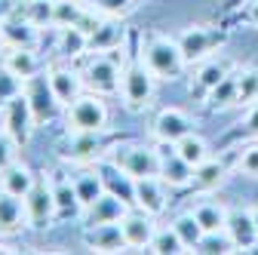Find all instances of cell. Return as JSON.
I'll return each instance as SVG.
<instances>
[{
    "instance_id": "3957f363",
    "label": "cell",
    "mask_w": 258,
    "mask_h": 255,
    "mask_svg": "<svg viewBox=\"0 0 258 255\" xmlns=\"http://www.w3.org/2000/svg\"><path fill=\"white\" fill-rule=\"evenodd\" d=\"M117 52H123V49H117ZM117 52H92L83 61L80 77L86 83V92H95V95H117L120 92L123 55L117 58Z\"/></svg>"
},
{
    "instance_id": "60d3db41",
    "label": "cell",
    "mask_w": 258,
    "mask_h": 255,
    "mask_svg": "<svg viewBox=\"0 0 258 255\" xmlns=\"http://www.w3.org/2000/svg\"><path fill=\"white\" fill-rule=\"evenodd\" d=\"M19 148H22V145H19L7 130H0V172L19 160Z\"/></svg>"
},
{
    "instance_id": "7402d4cb",
    "label": "cell",
    "mask_w": 258,
    "mask_h": 255,
    "mask_svg": "<svg viewBox=\"0 0 258 255\" xmlns=\"http://www.w3.org/2000/svg\"><path fill=\"white\" fill-rule=\"evenodd\" d=\"M126 43V28L120 19L105 16L102 25L89 34V52H117Z\"/></svg>"
},
{
    "instance_id": "d4e9b609",
    "label": "cell",
    "mask_w": 258,
    "mask_h": 255,
    "mask_svg": "<svg viewBox=\"0 0 258 255\" xmlns=\"http://www.w3.org/2000/svg\"><path fill=\"white\" fill-rule=\"evenodd\" d=\"M37 181V172L25 166L22 160H16L13 166H7L4 172H0V190H7V194H16V197H25L31 187H34Z\"/></svg>"
},
{
    "instance_id": "7bdbcfd3",
    "label": "cell",
    "mask_w": 258,
    "mask_h": 255,
    "mask_svg": "<svg viewBox=\"0 0 258 255\" xmlns=\"http://www.w3.org/2000/svg\"><path fill=\"white\" fill-rule=\"evenodd\" d=\"M246 111H249V114H246V120H243L240 126H243L246 136H255V139H258V102H255L252 108H246Z\"/></svg>"
},
{
    "instance_id": "4316f807",
    "label": "cell",
    "mask_w": 258,
    "mask_h": 255,
    "mask_svg": "<svg viewBox=\"0 0 258 255\" xmlns=\"http://www.w3.org/2000/svg\"><path fill=\"white\" fill-rule=\"evenodd\" d=\"M89 52V34L83 28L71 25V28H58V55L64 61H74V58H83Z\"/></svg>"
},
{
    "instance_id": "e575fe53",
    "label": "cell",
    "mask_w": 258,
    "mask_h": 255,
    "mask_svg": "<svg viewBox=\"0 0 258 255\" xmlns=\"http://www.w3.org/2000/svg\"><path fill=\"white\" fill-rule=\"evenodd\" d=\"M175 148H178V154L184 157L190 166H200L203 160H209V145H206V139L197 136V133H187L184 139H178Z\"/></svg>"
},
{
    "instance_id": "4dcf8cb0",
    "label": "cell",
    "mask_w": 258,
    "mask_h": 255,
    "mask_svg": "<svg viewBox=\"0 0 258 255\" xmlns=\"http://www.w3.org/2000/svg\"><path fill=\"white\" fill-rule=\"evenodd\" d=\"M74 187H77V200H80V206H89L95 197L105 194V184H102L99 169H83V172H77V175H74Z\"/></svg>"
},
{
    "instance_id": "1f68e13d",
    "label": "cell",
    "mask_w": 258,
    "mask_h": 255,
    "mask_svg": "<svg viewBox=\"0 0 258 255\" xmlns=\"http://www.w3.org/2000/svg\"><path fill=\"white\" fill-rule=\"evenodd\" d=\"M190 212L197 215V221L203 225V231H221L224 221H228V206H221L215 200H200Z\"/></svg>"
},
{
    "instance_id": "8fae6325",
    "label": "cell",
    "mask_w": 258,
    "mask_h": 255,
    "mask_svg": "<svg viewBox=\"0 0 258 255\" xmlns=\"http://www.w3.org/2000/svg\"><path fill=\"white\" fill-rule=\"evenodd\" d=\"M231 71H234V61L228 55H209V58L197 61V71H194V80H190V92L197 99H206L209 89H215Z\"/></svg>"
},
{
    "instance_id": "ab89813d",
    "label": "cell",
    "mask_w": 258,
    "mask_h": 255,
    "mask_svg": "<svg viewBox=\"0 0 258 255\" xmlns=\"http://www.w3.org/2000/svg\"><path fill=\"white\" fill-rule=\"evenodd\" d=\"M237 169L249 178H258V145H246L237 151Z\"/></svg>"
},
{
    "instance_id": "ba28073f",
    "label": "cell",
    "mask_w": 258,
    "mask_h": 255,
    "mask_svg": "<svg viewBox=\"0 0 258 255\" xmlns=\"http://www.w3.org/2000/svg\"><path fill=\"white\" fill-rule=\"evenodd\" d=\"M108 154L111 142L105 139V133H71V142L58 148V157L71 163H95Z\"/></svg>"
},
{
    "instance_id": "cb8c5ba5",
    "label": "cell",
    "mask_w": 258,
    "mask_h": 255,
    "mask_svg": "<svg viewBox=\"0 0 258 255\" xmlns=\"http://www.w3.org/2000/svg\"><path fill=\"white\" fill-rule=\"evenodd\" d=\"M25 225H28L25 197H16V194L0 190V234H19Z\"/></svg>"
},
{
    "instance_id": "836d02e7",
    "label": "cell",
    "mask_w": 258,
    "mask_h": 255,
    "mask_svg": "<svg viewBox=\"0 0 258 255\" xmlns=\"http://www.w3.org/2000/svg\"><path fill=\"white\" fill-rule=\"evenodd\" d=\"M172 228H175V234L181 237V243H184V249H187V252L197 249L200 237L206 234V231H203V225L197 221V215H194V212H181V215L172 221Z\"/></svg>"
},
{
    "instance_id": "484cf974",
    "label": "cell",
    "mask_w": 258,
    "mask_h": 255,
    "mask_svg": "<svg viewBox=\"0 0 258 255\" xmlns=\"http://www.w3.org/2000/svg\"><path fill=\"white\" fill-rule=\"evenodd\" d=\"M4 65H7L19 80H28V77L46 71V65H43V58L37 55V49H7Z\"/></svg>"
},
{
    "instance_id": "6da1fadb",
    "label": "cell",
    "mask_w": 258,
    "mask_h": 255,
    "mask_svg": "<svg viewBox=\"0 0 258 255\" xmlns=\"http://www.w3.org/2000/svg\"><path fill=\"white\" fill-rule=\"evenodd\" d=\"M154 83L157 77L151 74V68L145 65L142 49H129L123 71H120V99L129 111H145L154 99Z\"/></svg>"
},
{
    "instance_id": "8992f818",
    "label": "cell",
    "mask_w": 258,
    "mask_h": 255,
    "mask_svg": "<svg viewBox=\"0 0 258 255\" xmlns=\"http://www.w3.org/2000/svg\"><path fill=\"white\" fill-rule=\"evenodd\" d=\"M111 160L126 169L133 178H145V175H160V154L154 145H139V142H129V145H114L111 148Z\"/></svg>"
},
{
    "instance_id": "ac0fdd59",
    "label": "cell",
    "mask_w": 258,
    "mask_h": 255,
    "mask_svg": "<svg viewBox=\"0 0 258 255\" xmlns=\"http://www.w3.org/2000/svg\"><path fill=\"white\" fill-rule=\"evenodd\" d=\"M224 231H228L234 249H240V252H249V249H255V243H258V228H255L252 209H228Z\"/></svg>"
},
{
    "instance_id": "d6a6232c",
    "label": "cell",
    "mask_w": 258,
    "mask_h": 255,
    "mask_svg": "<svg viewBox=\"0 0 258 255\" xmlns=\"http://www.w3.org/2000/svg\"><path fill=\"white\" fill-rule=\"evenodd\" d=\"M258 102V65L237 71V108H252Z\"/></svg>"
},
{
    "instance_id": "e0dca14e",
    "label": "cell",
    "mask_w": 258,
    "mask_h": 255,
    "mask_svg": "<svg viewBox=\"0 0 258 255\" xmlns=\"http://www.w3.org/2000/svg\"><path fill=\"white\" fill-rule=\"evenodd\" d=\"M83 246L89 252H123L129 249L120 231V221H105V225H86L83 228Z\"/></svg>"
},
{
    "instance_id": "8d00e7d4",
    "label": "cell",
    "mask_w": 258,
    "mask_h": 255,
    "mask_svg": "<svg viewBox=\"0 0 258 255\" xmlns=\"http://www.w3.org/2000/svg\"><path fill=\"white\" fill-rule=\"evenodd\" d=\"M148 252H157V255H178V252H187V249H184L181 237L175 234V228H163V231L157 228V234H154Z\"/></svg>"
},
{
    "instance_id": "9a60e30c",
    "label": "cell",
    "mask_w": 258,
    "mask_h": 255,
    "mask_svg": "<svg viewBox=\"0 0 258 255\" xmlns=\"http://www.w3.org/2000/svg\"><path fill=\"white\" fill-rule=\"evenodd\" d=\"M231 166H237V157H218V160H203L200 166H194V178L190 187L197 194H209V190H218L231 175Z\"/></svg>"
},
{
    "instance_id": "7dc6e473",
    "label": "cell",
    "mask_w": 258,
    "mask_h": 255,
    "mask_svg": "<svg viewBox=\"0 0 258 255\" xmlns=\"http://www.w3.org/2000/svg\"><path fill=\"white\" fill-rule=\"evenodd\" d=\"M243 4H249V0H231L228 7H243Z\"/></svg>"
},
{
    "instance_id": "f1b7e54d",
    "label": "cell",
    "mask_w": 258,
    "mask_h": 255,
    "mask_svg": "<svg viewBox=\"0 0 258 255\" xmlns=\"http://www.w3.org/2000/svg\"><path fill=\"white\" fill-rule=\"evenodd\" d=\"M203 102H206V108L212 114L228 111V108H237V71H231L215 89H209V95H206Z\"/></svg>"
},
{
    "instance_id": "74e56055",
    "label": "cell",
    "mask_w": 258,
    "mask_h": 255,
    "mask_svg": "<svg viewBox=\"0 0 258 255\" xmlns=\"http://www.w3.org/2000/svg\"><path fill=\"white\" fill-rule=\"evenodd\" d=\"M37 28H55L52 25V0H25V10H22Z\"/></svg>"
},
{
    "instance_id": "52a82bcc",
    "label": "cell",
    "mask_w": 258,
    "mask_h": 255,
    "mask_svg": "<svg viewBox=\"0 0 258 255\" xmlns=\"http://www.w3.org/2000/svg\"><path fill=\"white\" fill-rule=\"evenodd\" d=\"M25 212H28V225L31 228H49L52 221L58 218L55 197H52V187H49V175L46 172H37L34 187L25 194Z\"/></svg>"
},
{
    "instance_id": "30bf717a",
    "label": "cell",
    "mask_w": 258,
    "mask_h": 255,
    "mask_svg": "<svg viewBox=\"0 0 258 255\" xmlns=\"http://www.w3.org/2000/svg\"><path fill=\"white\" fill-rule=\"evenodd\" d=\"M34 126H37V117H34V111H31L28 95L19 92L16 99L4 108V130H7L19 145H28L31 136H34Z\"/></svg>"
},
{
    "instance_id": "d590c367",
    "label": "cell",
    "mask_w": 258,
    "mask_h": 255,
    "mask_svg": "<svg viewBox=\"0 0 258 255\" xmlns=\"http://www.w3.org/2000/svg\"><path fill=\"white\" fill-rule=\"evenodd\" d=\"M194 252H200V255H228V252H234V243H231V237H228L224 228L221 231H206Z\"/></svg>"
},
{
    "instance_id": "603a6c76",
    "label": "cell",
    "mask_w": 258,
    "mask_h": 255,
    "mask_svg": "<svg viewBox=\"0 0 258 255\" xmlns=\"http://www.w3.org/2000/svg\"><path fill=\"white\" fill-rule=\"evenodd\" d=\"M133 206H126L120 197L114 194H105L102 197H95L89 206H83V225H105V221H120Z\"/></svg>"
},
{
    "instance_id": "d6986e66",
    "label": "cell",
    "mask_w": 258,
    "mask_h": 255,
    "mask_svg": "<svg viewBox=\"0 0 258 255\" xmlns=\"http://www.w3.org/2000/svg\"><path fill=\"white\" fill-rule=\"evenodd\" d=\"M4 37H7V49H37L40 46V28L25 13H13L4 22Z\"/></svg>"
},
{
    "instance_id": "7c38bea8",
    "label": "cell",
    "mask_w": 258,
    "mask_h": 255,
    "mask_svg": "<svg viewBox=\"0 0 258 255\" xmlns=\"http://www.w3.org/2000/svg\"><path fill=\"white\" fill-rule=\"evenodd\" d=\"M120 231H123V240H126L129 249H148L151 240H154V234H157V221L145 209L133 206L120 218Z\"/></svg>"
},
{
    "instance_id": "ee69618b",
    "label": "cell",
    "mask_w": 258,
    "mask_h": 255,
    "mask_svg": "<svg viewBox=\"0 0 258 255\" xmlns=\"http://www.w3.org/2000/svg\"><path fill=\"white\" fill-rule=\"evenodd\" d=\"M246 22L252 28H258V0H249V7H246Z\"/></svg>"
},
{
    "instance_id": "277c9868",
    "label": "cell",
    "mask_w": 258,
    "mask_h": 255,
    "mask_svg": "<svg viewBox=\"0 0 258 255\" xmlns=\"http://www.w3.org/2000/svg\"><path fill=\"white\" fill-rule=\"evenodd\" d=\"M64 120H68V130L71 133H108V105H105V95H95V92H83L77 102H71L64 108Z\"/></svg>"
},
{
    "instance_id": "c3c4849f",
    "label": "cell",
    "mask_w": 258,
    "mask_h": 255,
    "mask_svg": "<svg viewBox=\"0 0 258 255\" xmlns=\"http://www.w3.org/2000/svg\"><path fill=\"white\" fill-rule=\"evenodd\" d=\"M252 215H255V228H258V203L252 206Z\"/></svg>"
},
{
    "instance_id": "5bb4252c",
    "label": "cell",
    "mask_w": 258,
    "mask_h": 255,
    "mask_svg": "<svg viewBox=\"0 0 258 255\" xmlns=\"http://www.w3.org/2000/svg\"><path fill=\"white\" fill-rule=\"evenodd\" d=\"M95 169L102 175V184L108 194L120 197L126 206H136V178L129 175L126 169H120L111 157H102V160H95Z\"/></svg>"
},
{
    "instance_id": "2e32d148",
    "label": "cell",
    "mask_w": 258,
    "mask_h": 255,
    "mask_svg": "<svg viewBox=\"0 0 258 255\" xmlns=\"http://www.w3.org/2000/svg\"><path fill=\"white\" fill-rule=\"evenodd\" d=\"M166 181L160 175H145V178H136V206L145 209L148 215H163L166 206H169V194H166Z\"/></svg>"
},
{
    "instance_id": "9c48e42d",
    "label": "cell",
    "mask_w": 258,
    "mask_h": 255,
    "mask_svg": "<svg viewBox=\"0 0 258 255\" xmlns=\"http://www.w3.org/2000/svg\"><path fill=\"white\" fill-rule=\"evenodd\" d=\"M22 92L28 95L31 111H34V117H37V126L55 120L61 102L55 99V92H52V83H49L46 71H40V74H34V77H28V80L22 83Z\"/></svg>"
},
{
    "instance_id": "44dd1931",
    "label": "cell",
    "mask_w": 258,
    "mask_h": 255,
    "mask_svg": "<svg viewBox=\"0 0 258 255\" xmlns=\"http://www.w3.org/2000/svg\"><path fill=\"white\" fill-rule=\"evenodd\" d=\"M49 175V187H52V197H55V209H58V218H68V215H83V206L77 200V187H74V178L68 172H46Z\"/></svg>"
},
{
    "instance_id": "ffe728a7",
    "label": "cell",
    "mask_w": 258,
    "mask_h": 255,
    "mask_svg": "<svg viewBox=\"0 0 258 255\" xmlns=\"http://www.w3.org/2000/svg\"><path fill=\"white\" fill-rule=\"evenodd\" d=\"M190 126H194V120H190L181 108H163V111L154 117L151 133H154L157 142H178V139H184L187 133H194Z\"/></svg>"
},
{
    "instance_id": "f35d334b",
    "label": "cell",
    "mask_w": 258,
    "mask_h": 255,
    "mask_svg": "<svg viewBox=\"0 0 258 255\" xmlns=\"http://www.w3.org/2000/svg\"><path fill=\"white\" fill-rule=\"evenodd\" d=\"M22 83H25V80H19L7 65H0V111H4V108L16 99V95L22 92Z\"/></svg>"
},
{
    "instance_id": "bcb514c9",
    "label": "cell",
    "mask_w": 258,
    "mask_h": 255,
    "mask_svg": "<svg viewBox=\"0 0 258 255\" xmlns=\"http://www.w3.org/2000/svg\"><path fill=\"white\" fill-rule=\"evenodd\" d=\"M7 49V37H4V22H0V52Z\"/></svg>"
},
{
    "instance_id": "f6af8a7d",
    "label": "cell",
    "mask_w": 258,
    "mask_h": 255,
    "mask_svg": "<svg viewBox=\"0 0 258 255\" xmlns=\"http://www.w3.org/2000/svg\"><path fill=\"white\" fill-rule=\"evenodd\" d=\"M16 13V0H0V22H7Z\"/></svg>"
},
{
    "instance_id": "4fadbf2b",
    "label": "cell",
    "mask_w": 258,
    "mask_h": 255,
    "mask_svg": "<svg viewBox=\"0 0 258 255\" xmlns=\"http://www.w3.org/2000/svg\"><path fill=\"white\" fill-rule=\"evenodd\" d=\"M46 77H49V83H52V92H55V99L61 102V108H68L71 102H77L80 95H83V89H86L80 71H74L71 65H64V61L49 65V68H46Z\"/></svg>"
},
{
    "instance_id": "7a4b0ae2",
    "label": "cell",
    "mask_w": 258,
    "mask_h": 255,
    "mask_svg": "<svg viewBox=\"0 0 258 255\" xmlns=\"http://www.w3.org/2000/svg\"><path fill=\"white\" fill-rule=\"evenodd\" d=\"M142 58H145V65L151 68V74L157 80H178L181 71L187 68L178 40L166 37V34H148V37H142Z\"/></svg>"
},
{
    "instance_id": "b9f144b4",
    "label": "cell",
    "mask_w": 258,
    "mask_h": 255,
    "mask_svg": "<svg viewBox=\"0 0 258 255\" xmlns=\"http://www.w3.org/2000/svg\"><path fill=\"white\" fill-rule=\"evenodd\" d=\"M95 10H102L105 16H114V19H123L129 10H133V0H92Z\"/></svg>"
},
{
    "instance_id": "5b68a950",
    "label": "cell",
    "mask_w": 258,
    "mask_h": 255,
    "mask_svg": "<svg viewBox=\"0 0 258 255\" xmlns=\"http://www.w3.org/2000/svg\"><path fill=\"white\" fill-rule=\"evenodd\" d=\"M175 40H178V46H181V55H184L187 65H197V61L215 55V52L224 46L228 34H224V31H218V28H209V25H190V28L181 31Z\"/></svg>"
},
{
    "instance_id": "83f0119b",
    "label": "cell",
    "mask_w": 258,
    "mask_h": 255,
    "mask_svg": "<svg viewBox=\"0 0 258 255\" xmlns=\"http://www.w3.org/2000/svg\"><path fill=\"white\" fill-rule=\"evenodd\" d=\"M160 178H163L169 187H187L190 178H194V166L175 151V154H169V157L160 160Z\"/></svg>"
},
{
    "instance_id": "f546056e",
    "label": "cell",
    "mask_w": 258,
    "mask_h": 255,
    "mask_svg": "<svg viewBox=\"0 0 258 255\" xmlns=\"http://www.w3.org/2000/svg\"><path fill=\"white\" fill-rule=\"evenodd\" d=\"M86 10H89L86 0H52V25L55 28H71L83 19Z\"/></svg>"
}]
</instances>
